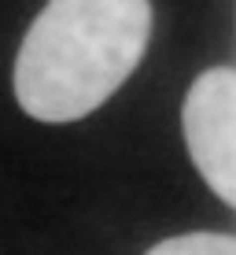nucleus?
Here are the masks:
<instances>
[{
    "label": "nucleus",
    "instance_id": "f03ea898",
    "mask_svg": "<svg viewBox=\"0 0 236 255\" xmlns=\"http://www.w3.org/2000/svg\"><path fill=\"white\" fill-rule=\"evenodd\" d=\"M185 144L211 185L225 204L236 200V74L233 67H214L192 82L185 96Z\"/></svg>",
    "mask_w": 236,
    "mask_h": 255
},
{
    "label": "nucleus",
    "instance_id": "f257e3e1",
    "mask_svg": "<svg viewBox=\"0 0 236 255\" xmlns=\"http://www.w3.org/2000/svg\"><path fill=\"white\" fill-rule=\"evenodd\" d=\"M148 41V0H48L15 59V100L37 122L85 119L137 70Z\"/></svg>",
    "mask_w": 236,
    "mask_h": 255
},
{
    "label": "nucleus",
    "instance_id": "7ed1b4c3",
    "mask_svg": "<svg viewBox=\"0 0 236 255\" xmlns=\"http://www.w3.org/2000/svg\"><path fill=\"white\" fill-rule=\"evenodd\" d=\"M148 255H236V241L229 233H185L155 244Z\"/></svg>",
    "mask_w": 236,
    "mask_h": 255
}]
</instances>
